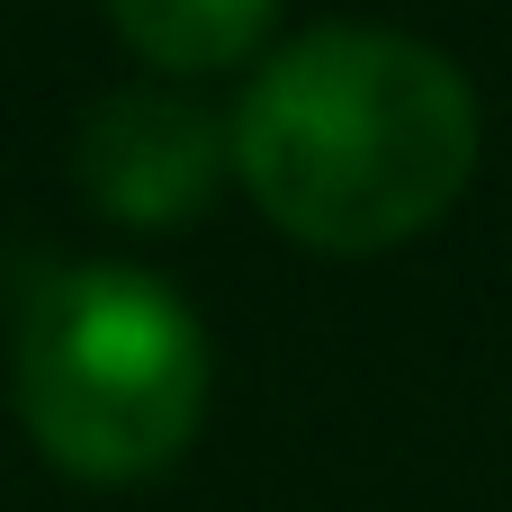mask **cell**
I'll return each instance as SVG.
<instances>
[{
    "label": "cell",
    "mask_w": 512,
    "mask_h": 512,
    "mask_svg": "<svg viewBox=\"0 0 512 512\" xmlns=\"http://www.w3.org/2000/svg\"><path fill=\"white\" fill-rule=\"evenodd\" d=\"M225 162H234L225 126L207 108L171 99V90H117V99H99L90 126H81V144H72V171H81L90 207L117 216V225H144V234L189 225L216 198Z\"/></svg>",
    "instance_id": "3957f363"
},
{
    "label": "cell",
    "mask_w": 512,
    "mask_h": 512,
    "mask_svg": "<svg viewBox=\"0 0 512 512\" xmlns=\"http://www.w3.org/2000/svg\"><path fill=\"white\" fill-rule=\"evenodd\" d=\"M108 27L162 72H234L270 45L279 0H108Z\"/></svg>",
    "instance_id": "277c9868"
},
{
    "label": "cell",
    "mask_w": 512,
    "mask_h": 512,
    "mask_svg": "<svg viewBox=\"0 0 512 512\" xmlns=\"http://www.w3.org/2000/svg\"><path fill=\"white\" fill-rule=\"evenodd\" d=\"M477 144L486 117L468 72L405 27H306L252 72L225 126L252 207L333 261L432 234L468 198Z\"/></svg>",
    "instance_id": "6da1fadb"
},
{
    "label": "cell",
    "mask_w": 512,
    "mask_h": 512,
    "mask_svg": "<svg viewBox=\"0 0 512 512\" xmlns=\"http://www.w3.org/2000/svg\"><path fill=\"white\" fill-rule=\"evenodd\" d=\"M9 387L45 468L81 486H144L207 423V333L144 270H54L18 315Z\"/></svg>",
    "instance_id": "7a4b0ae2"
}]
</instances>
